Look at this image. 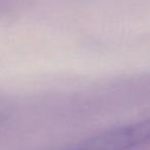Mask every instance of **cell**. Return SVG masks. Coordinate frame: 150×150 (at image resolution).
<instances>
[{
	"label": "cell",
	"mask_w": 150,
	"mask_h": 150,
	"mask_svg": "<svg viewBox=\"0 0 150 150\" xmlns=\"http://www.w3.org/2000/svg\"><path fill=\"white\" fill-rule=\"evenodd\" d=\"M149 139V121H138L103 131L59 150H131Z\"/></svg>",
	"instance_id": "cell-1"
},
{
	"label": "cell",
	"mask_w": 150,
	"mask_h": 150,
	"mask_svg": "<svg viewBox=\"0 0 150 150\" xmlns=\"http://www.w3.org/2000/svg\"><path fill=\"white\" fill-rule=\"evenodd\" d=\"M13 2V0H0V13H2L6 8H8Z\"/></svg>",
	"instance_id": "cell-2"
}]
</instances>
